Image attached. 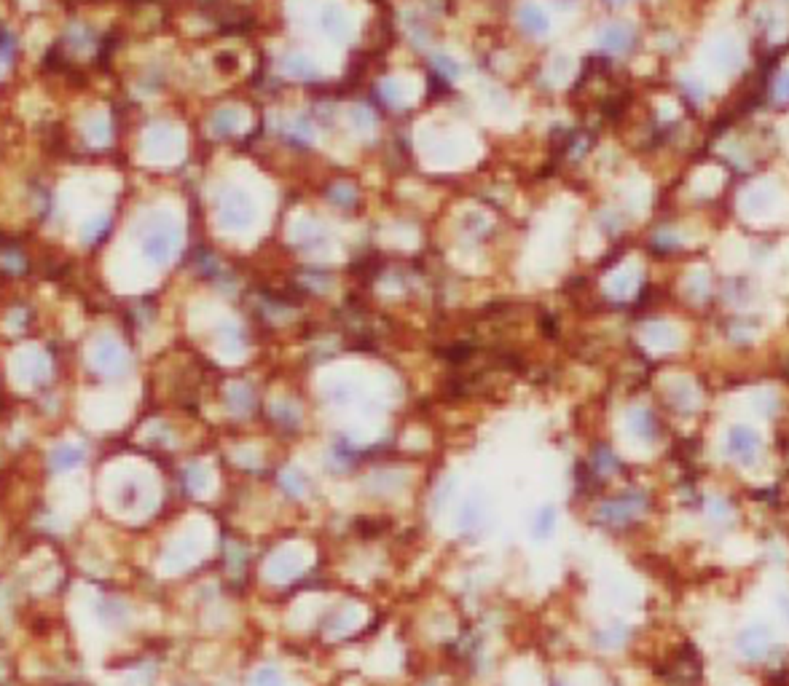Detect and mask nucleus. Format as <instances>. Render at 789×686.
Listing matches in <instances>:
<instances>
[{"mask_svg":"<svg viewBox=\"0 0 789 686\" xmlns=\"http://www.w3.org/2000/svg\"><path fill=\"white\" fill-rule=\"evenodd\" d=\"M757 448H760V440H757V434L754 432L741 429V426L730 432V450H733L741 461H752L754 453H757Z\"/></svg>","mask_w":789,"mask_h":686,"instance_id":"1","label":"nucleus"},{"mask_svg":"<svg viewBox=\"0 0 789 686\" xmlns=\"http://www.w3.org/2000/svg\"><path fill=\"white\" fill-rule=\"evenodd\" d=\"M84 461V450L78 446H60L51 453V467L54 470H73Z\"/></svg>","mask_w":789,"mask_h":686,"instance_id":"2","label":"nucleus"},{"mask_svg":"<svg viewBox=\"0 0 789 686\" xmlns=\"http://www.w3.org/2000/svg\"><path fill=\"white\" fill-rule=\"evenodd\" d=\"M521 22H523V27H526V30H532V33H543V30L548 27L545 13L540 11V9H532V6L521 11Z\"/></svg>","mask_w":789,"mask_h":686,"instance_id":"3","label":"nucleus"},{"mask_svg":"<svg viewBox=\"0 0 789 686\" xmlns=\"http://www.w3.org/2000/svg\"><path fill=\"white\" fill-rule=\"evenodd\" d=\"M629 40H631V35H629L626 30H620V27H612V30H607V35H604V46H609V48H623V46H629Z\"/></svg>","mask_w":789,"mask_h":686,"instance_id":"4","label":"nucleus"},{"mask_svg":"<svg viewBox=\"0 0 789 686\" xmlns=\"http://www.w3.org/2000/svg\"><path fill=\"white\" fill-rule=\"evenodd\" d=\"M325 27H330L333 33H339L341 27H344V16H341L336 9H328V13H325Z\"/></svg>","mask_w":789,"mask_h":686,"instance_id":"5","label":"nucleus"},{"mask_svg":"<svg viewBox=\"0 0 789 686\" xmlns=\"http://www.w3.org/2000/svg\"><path fill=\"white\" fill-rule=\"evenodd\" d=\"M778 92H781V94H789V72L784 75V84L778 86Z\"/></svg>","mask_w":789,"mask_h":686,"instance_id":"6","label":"nucleus"}]
</instances>
